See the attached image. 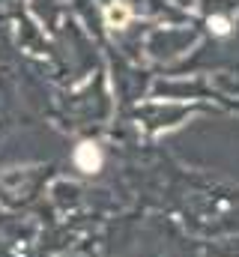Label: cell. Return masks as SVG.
<instances>
[{
  "mask_svg": "<svg viewBox=\"0 0 239 257\" xmlns=\"http://www.w3.org/2000/svg\"><path fill=\"white\" fill-rule=\"evenodd\" d=\"M75 162H78L81 171L93 174V171H99V165H102V153H99L96 144H81V147L75 150Z\"/></svg>",
  "mask_w": 239,
  "mask_h": 257,
  "instance_id": "obj_1",
  "label": "cell"
},
{
  "mask_svg": "<svg viewBox=\"0 0 239 257\" xmlns=\"http://www.w3.org/2000/svg\"><path fill=\"white\" fill-rule=\"evenodd\" d=\"M108 24L111 27H126V21H129V6L126 3H117V6H108Z\"/></svg>",
  "mask_w": 239,
  "mask_h": 257,
  "instance_id": "obj_2",
  "label": "cell"
}]
</instances>
